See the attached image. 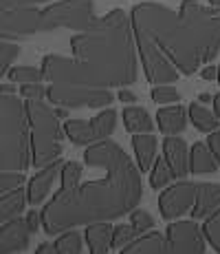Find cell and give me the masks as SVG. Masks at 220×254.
<instances>
[{"instance_id": "1", "label": "cell", "mask_w": 220, "mask_h": 254, "mask_svg": "<svg viewBox=\"0 0 220 254\" xmlns=\"http://www.w3.org/2000/svg\"><path fill=\"white\" fill-rule=\"evenodd\" d=\"M84 162L90 168H101L104 175L90 182H82L80 162H64L62 188L42 208V230L48 237L80 226H92L101 221L130 214L141 203L143 186L141 170L130 155L112 139H101L86 146Z\"/></svg>"}, {"instance_id": "2", "label": "cell", "mask_w": 220, "mask_h": 254, "mask_svg": "<svg viewBox=\"0 0 220 254\" xmlns=\"http://www.w3.org/2000/svg\"><path fill=\"white\" fill-rule=\"evenodd\" d=\"M73 58L48 53L42 58L48 84L80 89H112L136 82V40L132 18L112 9L71 40Z\"/></svg>"}, {"instance_id": "3", "label": "cell", "mask_w": 220, "mask_h": 254, "mask_svg": "<svg viewBox=\"0 0 220 254\" xmlns=\"http://www.w3.org/2000/svg\"><path fill=\"white\" fill-rule=\"evenodd\" d=\"M130 18L168 53L183 75H194L220 51V13L198 0H183L178 13L165 4L141 2L132 7Z\"/></svg>"}, {"instance_id": "4", "label": "cell", "mask_w": 220, "mask_h": 254, "mask_svg": "<svg viewBox=\"0 0 220 254\" xmlns=\"http://www.w3.org/2000/svg\"><path fill=\"white\" fill-rule=\"evenodd\" d=\"M31 124L27 102L13 93H0V170L24 173L31 164Z\"/></svg>"}, {"instance_id": "5", "label": "cell", "mask_w": 220, "mask_h": 254, "mask_svg": "<svg viewBox=\"0 0 220 254\" xmlns=\"http://www.w3.org/2000/svg\"><path fill=\"white\" fill-rule=\"evenodd\" d=\"M203 228L196 219L174 221L165 232H143L119 254H205Z\"/></svg>"}, {"instance_id": "6", "label": "cell", "mask_w": 220, "mask_h": 254, "mask_svg": "<svg viewBox=\"0 0 220 254\" xmlns=\"http://www.w3.org/2000/svg\"><path fill=\"white\" fill-rule=\"evenodd\" d=\"M29 124H31V164L36 168H44L62 155V135L64 126H60V117L55 106H48L44 100H27Z\"/></svg>"}, {"instance_id": "7", "label": "cell", "mask_w": 220, "mask_h": 254, "mask_svg": "<svg viewBox=\"0 0 220 254\" xmlns=\"http://www.w3.org/2000/svg\"><path fill=\"white\" fill-rule=\"evenodd\" d=\"M97 22L95 2L92 0H55L53 4L40 9L38 33H51L60 29L86 31Z\"/></svg>"}, {"instance_id": "8", "label": "cell", "mask_w": 220, "mask_h": 254, "mask_svg": "<svg viewBox=\"0 0 220 254\" xmlns=\"http://www.w3.org/2000/svg\"><path fill=\"white\" fill-rule=\"evenodd\" d=\"M134 40H136V51L141 56V64H143L148 82H152L156 86V84H170V82L178 80L180 71L176 69V64L168 58V53L156 45L143 29L134 27Z\"/></svg>"}, {"instance_id": "9", "label": "cell", "mask_w": 220, "mask_h": 254, "mask_svg": "<svg viewBox=\"0 0 220 254\" xmlns=\"http://www.w3.org/2000/svg\"><path fill=\"white\" fill-rule=\"evenodd\" d=\"M46 97L53 106L64 109H106L115 102L110 89H80V86L48 84Z\"/></svg>"}, {"instance_id": "10", "label": "cell", "mask_w": 220, "mask_h": 254, "mask_svg": "<svg viewBox=\"0 0 220 254\" xmlns=\"http://www.w3.org/2000/svg\"><path fill=\"white\" fill-rule=\"evenodd\" d=\"M196 194H198V184L194 182H180L170 184L168 188H163V192L159 194V210L161 217L165 221H176L180 219L185 212H192L194 203H196Z\"/></svg>"}, {"instance_id": "11", "label": "cell", "mask_w": 220, "mask_h": 254, "mask_svg": "<svg viewBox=\"0 0 220 254\" xmlns=\"http://www.w3.org/2000/svg\"><path fill=\"white\" fill-rule=\"evenodd\" d=\"M38 18L40 9L20 7V9H2L0 11V38L2 40H20L38 33Z\"/></svg>"}, {"instance_id": "12", "label": "cell", "mask_w": 220, "mask_h": 254, "mask_svg": "<svg viewBox=\"0 0 220 254\" xmlns=\"http://www.w3.org/2000/svg\"><path fill=\"white\" fill-rule=\"evenodd\" d=\"M31 228H29L27 217L11 219V221L2 223L0 228V254H18L29 248L31 241Z\"/></svg>"}, {"instance_id": "13", "label": "cell", "mask_w": 220, "mask_h": 254, "mask_svg": "<svg viewBox=\"0 0 220 254\" xmlns=\"http://www.w3.org/2000/svg\"><path fill=\"white\" fill-rule=\"evenodd\" d=\"M62 168H64V162L55 159V162H51L48 166L40 168L31 179H29V184H27L29 203L38 206V203H42L44 199H46V194L51 192V188H53V184H55V179L62 177Z\"/></svg>"}, {"instance_id": "14", "label": "cell", "mask_w": 220, "mask_h": 254, "mask_svg": "<svg viewBox=\"0 0 220 254\" xmlns=\"http://www.w3.org/2000/svg\"><path fill=\"white\" fill-rule=\"evenodd\" d=\"M163 159L170 164V168L178 179H185L189 175V148L185 139L168 135L163 139Z\"/></svg>"}, {"instance_id": "15", "label": "cell", "mask_w": 220, "mask_h": 254, "mask_svg": "<svg viewBox=\"0 0 220 254\" xmlns=\"http://www.w3.org/2000/svg\"><path fill=\"white\" fill-rule=\"evenodd\" d=\"M218 208H220V184H209V182L198 184V194H196V203L192 208V219H207Z\"/></svg>"}, {"instance_id": "16", "label": "cell", "mask_w": 220, "mask_h": 254, "mask_svg": "<svg viewBox=\"0 0 220 254\" xmlns=\"http://www.w3.org/2000/svg\"><path fill=\"white\" fill-rule=\"evenodd\" d=\"M187 109H183L180 104H168L161 106L159 113H156V122H159L161 133L165 135H178L185 130L187 126Z\"/></svg>"}, {"instance_id": "17", "label": "cell", "mask_w": 220, "mask_h": 254, "mask_svg": "<svg viewBox=\"0 0 220 254\" xmlns=\"http://www.w3.org/2000/svg\"><path fill=\"white\" fill-rule=\"evenodd\" d=\"M112 232H115V226H112L110 221L86 226L84 239L88 243V252L90 254H108L110 248H112Z\"/></svg>"}, {"instance_id": "18", "label": "cell", "mask_w": 220, "mask_h": 254, "mask_svg": "<svg viewBox=\"0 0 220 254\" xmlns=\"http://www.w3.org/2000/svg\"><path fill=\"white\" fill-rule=\"evenodd\" d=\"M218 170L216 155L212 153L207 141H196L189 148V173L194 175H209Z\"/></svg>"}, {"instance_id": "19", "label": "cell", "mask_w": 220, "mask_h": 254, "mask_svg": "<svg viewBox=\"0 0 220 254\" xmlns=\"http://www.w3.org/2000/svg\"><path fill=\"white\" fill-rule=\"evenodd\" d=\"M132 150H134L136 166L141 173L152 168L156 159V137L150 133H134L132 135Z\"/></svg>"}, {"instance_id": "20", "label": "cell", "mask_w": 220, "mask_h": 254, "mask_svg": "<svg viewBox=\"0 0 220 254\" xmlns=\"http://www.w3.org/2000/svg\"><path fill=\"white\" fill-rule=\"evenodd\" d=\"M29 203V194H27V188H16L11 192H2L0 197V221L7 223L11 219L20 217L24 212Z\"/></svg>"}, {"instance_id": "21", "label": "cell", "mask_w": 220, "mask_h": 254, "mask_svg": "<svg viewBox=\"0 0 220 254\" xmlns=\"http://www.w3.org/2000/svg\"><path fill=\"white\" fill-rule=\"evenodd\" d=\"M90 137H92V144L95 141H101V139H108L112 133H115V126H117V111L115 109H104L99 111L90 122Z\"/></svg>"}, {"instance_id": "22", "label": "cell", "mask_w": 220, "mask_h": 254, "mask_svg": "<svg viewBox=\"0 0 220 254\" xmlns=\"http://www.w3.org/2000/svg\"><path fill=\"white\" fill-rule=\"evenodd\" d=\"M124 126L128 133H152L154 122L150 113L141 106H126L124 109Z\"/></svg>"}, {"instance_id": "23", "label": "cell", "mask_w": 220, "mask_h": 254, "mask_svg": "<svg viewBox=\"0 0 220 254\" xmlns=\"http://www.w3.org/2000/svg\"><path fill=\"white\" fill-rule=\"evenodd\" d=\"M189 113V122H192L194 126L200 130V133H214V130H218L220 126V117L216 113H212V111L207 109L205 104H200V102H192L187 109Z\"/></svg>"}, {"instance_id": "24", "label": "cell", "mask_w": 220, "mask_h": 254, "mask_svg": "<svg viewBox=\"0 0 220 254\" xmlns=\"http://www.w3.org/2000/svg\"><path fill=\"white\" fill-rule=\"evenodd\" d=\"M172 179H176V175H174V170L170 168V164L165 162V159L156 157L152 168H150V186L159 190V188H165V186L172 184Z\"/></svg>"}, {"instance_id": "25", "label": "cell", "mask_w": 220, "mask_h": 254, "mask_svg": "<svg viewBox=\"0 0 220 254\" xmlns=\"http://www.w3.org/2000/svg\"><path fill=\"white\" fill-rule=\"evenodd\" d=\"M82 234L77 230H66L57 234V241H53L57 254H82Z\"/></svg>"}, {"instance_id": "26", "label": "cell", "mask_w": 220, "mask_h": 254, "mask_svg": "<svg viewBox=\"0 0 220 254\" xmlns=\"http://www.w3.org/2000/svg\"><path fill=\"white\" fill-rule=\"evenodd\" d=\"M7 80L13 82V84H29V82H42L44 80V71L42 66L36 69V66H11V71L7 73Z\"/></svg>"}, {"instance_id": "27", "label": "cell", "mask_w": 220, "mask_h": 254, "mask_svg": "<svg viewBox=\"0 0 220 254\" xmlns=\"http://www.w3.org/2000/svg\"><path fill=\"white\" fill-rule=\"evenodd\" d=\"M203 234L207 239V243L220 254V208L216 212H212L203 223Z\"/></svg>"}, {"instance_id": "28", "label": "cell", "mask_w": 220, "mask_h": 254, "mask_svg": "<svg viewBox=\"0 0 220 254\" xmlns=\"http://www.w3.org/2000/svg\"><path fill=\"white\" fill-rule=\"evenodd\" d=\"M136 237H141V232L136 230L132 223H119V226H115V232H112V248L124 250Z\"/></svg>"}, {"instance_id": "29", "label": "cell", "mask_w": 220, "mask_h": 254, "mask_svg": "<svg viewBox=\"0 0 220 254\" xmlns=\"http://www.w3.org/2000/svg\"><path fill=\"white\" fill-rule=\"evenodd\" d=\"M20 51H22L20 47L13 45V42H9V40L0 42V77H7V73L11 71L13 60L20 56Z\"/></svg>"}, {"instance_id": "30", "label": "cell", "mask_w": 220, "mask_h": 254, "mask_svg": "<svg viewBox=\"0 0 220 254\" xmlns=\"http://www.w3.org/2000/svg\"><path fill=\"white\" fill-rule=\"evenodd\" d=\"M152 102L159 106H168V104H178L180 102V93L170 84H156L152 89Z\"/></svg>"}, {"instance_id": "31", "label": "cell", "mask_w": 220, "mask_h": 254, "mask_svg": "<svg viewBox=\"0 0 220 254\" xmlns=\"http://www.w3.org/2000/svg\"><path fill=\"white\" fill-rule=\"evenodd\" d=\"M24 182H27L24 173H18V170H2V175H0V194L11 192V190H16V188H22Z\"/></svg>"}, {"instance_id": "32", "label": "cell", "mask_w": 220, "mask_h": 254, "mask_svg": "<svg viewBox=\"0 0 220 254\" xmlns=\"http://www.w3.org/2000/svg\"><path fill=\"white\" fill-rule=\"evenodd\" d=\"M130 223L136 228L141 234L143 232H150L154 228V217L148 212V210H141V208H134L130 212Z\"/></svg>"}, {"instance_id": "33", "label": "cell", "mask_w": 220, "mask_h": 254, "mask_svg": "<svg viewBox=\"0 0 220 254\" xmlns=\"http://www.w3.org/2000/svg\"><path fill=\"white\" fill-rule=\"evenodd\" d=\"M46 86L42 82H29V84H20V95L24 100H44L46 97Z\"/></svg>"}, {"instance_id": "34", "label": "cell", "mask_w": 220, "mask_h": 254, "mask_svg": "<svg viewBox=\"0 0 220 254\" xmlns=\"http://www.w3.org/2000/svg\"><path fill=\"white\" fill-rule=\"evenodd\" d=\"M44 2H55V0H0V11L2 9H20V7H36Z\"/></svg>"}, {"instance_id": "35", "label": "cell", "mask_w": 220, "mask_h": 254, "mask_svg": "<svg viewBox=\"0 0 220 254\" xmlns=\"http://www.w3.org/2000/svg\"><path fill=\"white\" fill-rule=\"evenodd\" d=\"M207 144H209V148H212V153L216 155V162L220 166V130H214V133L207 135Z\"/></svg>"}, {"instance_id": "36", "label": "cell", "mask_w": 220, "mask_h": 254, "mask_svg": "<svg viewBox=\"0 0 220 254\" xmlns=\"http://www.w3.org/2000/svg\"><path fill=\"white\" fill-rule=\"evenodd\" d=\"M117 100L124 102V104H134V102H136V95L124 86V89H119V93H117Z\"/></svg>"}, {"instance_id": "37", "label": "cell", "mask_w": 220, "mask_h": 254, "mask_svg": "<svg viewBox=\"0 0 220 254\" xmlns=\"http://www.w3.org/2000/svg\"><path fill=\"white\" fill-rule=\"evenodd\" d=\"M200 77L203 80H207V82H212V80H218V66H214V64H207L203 71H200Z\"/></svg>"}, {"instance_id": "38", "label": "cell", "mask_w": 220, "mask_h": 254, "mask_svg": "<svg viewBox=\"0 0 220 254\" xmlns=\"http://www.w3.org/2000/svg\"><path fill=\"white\" fill-rule=\"evenodd\" d=\"M36 254H57V250L53 243H42V246L36 250Z\"/></svg>"}, {"instance_id": "39", "label": "cell", "mask_w": 220, "mask_h": 254, "mask_svg": "<svg viewBox=\"0 0 220 254\" xmlns=\"http://www.w3.org/2000/svg\"><path fill=\"white\" fill-rule=\"evenodd\" d=\"M198 102H200V104H209V102H214V97L209 95V93H200V95H198Z\"/></svg>"}, {"instance_id": "40", "label": "cell", "mask_w": 220, "mask_h": 254, "mask_svg": "<svg viewBox=\"0 0 220 254\" xmlns=\"http://www.w3.org/2000/svg\"><path fill=\"white\" fill-rule=\"evenodd\" d=\"M212 104H214V113L220 117V93H218V95H214V102H212Z\"/></svg>"}, {"instance_id": "41", "label": "cell", "mask_w": 220, "mask_h": 254, "mask_svg": "<svg viewBox=\"0 0 220 254\" xmlns=\"http://www.w3.org/2000/svg\"><path fill=\"white\" fill-rule=\"evenodd\" d=\"M55 113L60 120H64V117H68V109H64V106H55Z\"/></svg>"}, {"instance_id": "42", "label": "cell", "mask_w": 220, "mask_h": 254, "mask_svg": "<svg viewBox=\"0 0 220 254\" xmlns=\"http://www.w3.org/2000/svg\"><path fill=\"white\" fill-rule=\"evenodd\" d=\"M0 93H13V86H11V84H2V89H0Z\"/></svg>"}, {"instance_id": "43", "label": "cell", "mask_w": 220, "mask_h": 254, "mask_svg": "<svg viewBox=\"0 0 220 254\" xmlns=\"http://www.w3.org/2000/svg\"><path fill=\"white\" fill-rule=\"evenodd\" d=\"M209 4H212V7H220V0H209Z\"/></svg>"}, {"instance_id": "44", "label": "cell", "mask_w": 220, "mask_h": 254, "mask_svg": "<svg viewBox=\"0 0 220 254\" xmlns=\"http://www.w3.org/2000/svg\"><path fill=\"white\" fill-rule=\"evenodd\" d=\"M218 84H220V64H218Z\"/></svg>"}]
</instances>
